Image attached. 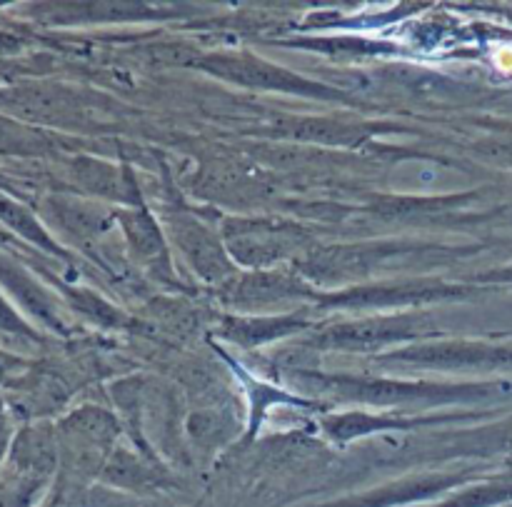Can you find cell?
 Wrapping results in <instances>:
<instances>
[{"instance_id": "obj_2", "label": "cell", "mask_w": 512, "mask_h": 507, "mask_svg": "<svg viewBox=\"0 0 512 507\" xmlns=\"http://www.w3.org/2000/svg\"><path fill=\"white\" fill-rule=\"evenodd\" d=\"M213 73L225 75L230 80H240V83H255L268 85V88H293V90H308V85L298 83V80H283L280 70L270 68V65L258 63L253 58H218V63H208Z\"/></svg>"}, {"instance_id": "obj_1", "label": "cell", "mask_w": 512, "mask_h": 507, "mask_svg": "<svg viewBox=\"0 0 512 507\" xmlns=\"http://www.w3.org/2000/svg\"><path fill=\"white\" fill-rule=\"evenodd\" d=\"M230 245L235 248V255L245 263H260V260L280 258L290 245H295L298 233H290L288 228L265 223H240L235 225V235H228Z\"/></svg>"}]
</instances>
